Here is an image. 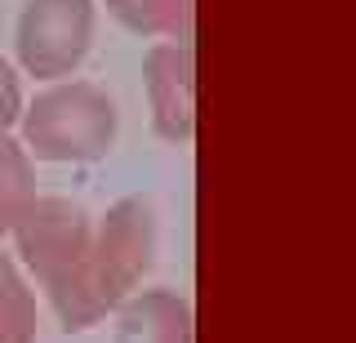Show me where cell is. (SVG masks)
Here are the masks:
<instances>
[{"label":"cell","mask_w":356,"mask_h":343,"mask_svg":"<svg viewBox=\"0 0 356 343\" xmlns=\"http://www.w3.org/2000/svg\"><path fill=\"white\" fill-rule=\"evenodd\" d=\"M89 237H94V218L63 196H36L27 214L14 223L18 254L31 268V276L44 285L49 303H63L67 290L76 285L89 254Z\"/></svg>","instance_id":"3"},{"label":"cell","mask_w":356,"mask_h":343,"mask_svg":"<svg viewBox=\"0 0 356 343\" xmlns=\"http://www.w3.org/2000/svg\"><path fill=\"white\" fill-rule=\"evenodd\" d=\"M0 343H36V298L5 250H0Z\"/></svg>","instance_id":"9"},{"label":"cell","mask_w":356,"mask_h":343,"mask_svg":"<svg viewBox=\"0 0 356 343\" xmlns=\"http://www.w3.org/2000/svg\"><path fill=\"white\" fill-rule=\"evenodd\" d=\"M116 343H196L192 308L174 290H143L120 298Z\"/></svg>","instance_id":"6"},{"label":"cell","mask_w":356,"mask_h":343,"mask_svg":"<svg viewBox=\"0 0 356 343\" xmlns=\"http://www.w3.org/2000/svg\"><path fill=\"white\" fill-rule=\"evenodd\" d=\"M22 116V90H18V72L9 67L5 58H0V134H9V129L18 125Z\"/></svg>","instance_id":"10"},{"label":"cell","mask_w":356,"mask_h":343,"mask_svg":"<svg viewBox=\"0 0 356 343\" xmlns=\"http://www.w3.org/2000/svg\"><path fill=\"white\" fill-rule=\"evenodd\" d=\"M107 9L138 36L192 40V0H107Z\"/></svg>","instance_id":"7"},{"label":"cell","mask_w":356,"mask_h":343,"mask_svg":"<svg viewBox=\"0 0 356 343\" xmlns=\"http://www.w3.org/2000/svg\"><path fill=\"white\" fill-rule=\"evenodd\" d=\"M143 85L152 103V125L170 143H192L196 134V58L192 40H161L143 58Z\"/></svg>","instance_id":"5"},{"label":"cell","mask_w":356,"mask_h":343,"mask_svg":"<svg viewBox=\"0 0 356 343\" xmlns=\"http://www.w3.org/2000/svg\"><path fill=\"white\" fill-rule=\"evenodd\" d=\"M152 250H156L152 205L143 196L116 201L94 223L89 254H85V268L76 276V285L67 290L63 303H54L63 330H89L111 308H120V298H129L138 276L152 268Z\"/></svg>","instance_id":"1"},{"label":"cell","mask_w":356,"mask_h":343,"mask_svg":"<svg viewBox=\"0 0 356 343\" xmlns=\"http://www.w3.org/2000/svg\"><path fill=\"white\" fill-rule=\"evenodd\" d=\"M18 120L27 157L54 165H94L116 143V103L89 81L44 90Z\"/></svg>","instance_id":"2"},{"label":"cell","mask_w":356,"mask_h":343,"mask_svg":"<svg viewBox=\"0 0 356 343\" xmlns=\"http://www.w3.org/2000/svg\"><path fill=\"white\" fill-rule=\"evenodd\" d=\"M94 45V0H27L18 14V63L40 81L72 76Z\"/></svg>","instance_id":"4"},{"label":"cell","mask_w":356,"mask_h":343,"mask_svg":"<svg viewBox=\"0 0 356 343\" xmlns=\"http://www.w3.org/2000/svg\"><path fill=\"white\" fill-rule=\"evenodd\" d=\"M36 201V170L18 138L0 134V232H14V223Z\"/></svg>","instance_id":"8"}]
</instances>
